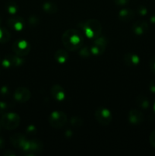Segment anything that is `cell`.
Here are the masks:
<instances>
[{
  "instance_id": "14",
  "label": "cell",
  "mask_w": 155,
  "mask_h": 156,
  "mask_svg": "<svg viewBox=\"0 0 155 156\" xmlns=\"http://www.w3.org/2000/svg\"><path fill=\"white\" fill-rule=\"evenodd\" d=\"M7 24L9 27H11L13 30L20 31L24 28V21L21 17L13 16L8 20Z\"/></svg>"
},
{
  "instance_id": "27",
  "label": "cell",
  "mask_w": 155,
  "mask_h": 156,
  "mask_svg": "<svg viewBox=\"0 0 155 156\" xmlns=\"http://www.w3.org/2000/svg\"><path fill=\"white\" fill-rule=\"evenodd\" d=\"M138 13L141 16H144L147 14V9L145 7V6H139L138 8Z\"/></svg>"
},
{
  "instance_id": "10",
  "label": "cell",
  "mask_w": 155,
  "mask_h": 156,
  "mask_svg": "<svg viewBox=\"0 0 155 156\" xmlns=\"http://www.w3.org/2000/svg\"><path fill=\"white\" fill-rule=\"evenodd\" d=\"M24 59L18 56H14V55L9 54L7 55L2 60V66L6 68L9 67H17L23 65Z\"/></svg>"
},
{
  "instance_id": "25",
  "label": "cell",
  "mask_w": 155,
  "mask_h": 156,
  "mask_svg": "<svg viewBox=\"0 0 155 156\" xmlns=\"http://www.w3.org/2000/svg\"><path fill=\"white\" fill-rule=\"evenodd\" d=\"M39 19H38L36 15H33V16H30L28 18V24H30L31 27H35V26L39 24Z\"/></svg>"
},
{
  "instance_id": "12",
  "label": "cell",
  "mask_w": 155,
  "mask_h": 156,
  "mask_svg": "<svg viewBox=\"0 0 155 156\" xmlns=\"http://www.w3.org/2000/svg\"><path fill=\"white\" fill-rule=\"evenodd\" d=\"M28 140L22 133H15L11 136V142L12 145L17 149L22 151Z\"/></svg>"
},
{
  "instance_id": "24",
  "label": "cell",
  "mask_w": 155,
  "mask_h": 156,
  "mask_svg": "<svg viewBox=\"0 0 155 156\" xmlns=\"http://www.w3.org/2000/svg\"><path fill=\"white\" fill-rule=\"evenodd\" d=\"M91 54V50H90V47H83V48L80 50V52H79V55L83 56V57H88V56H89Z\"/></svg>"
},
{
  "instance_id": "6",
  "label": "cell",
  "mask_w": 155,
  "mask_h": 156,
  "mask_svg": "<svg viewBox=\"0 0 155 156\" xmlns=\"http://www.w3.org/2000/svg\"><path fill=\"white\" fill-rule=\"evenodd\" d=\"M12 50L18 56H25L30 51V45L25 40H18L12 44Z\"/></svg>"
},
{
  "instance_id": "34",
  "label": "cell",
  "mask_w": 155,
  "mask_h": 156,
  "mask_svg": "<svg viewBox=\"0 0 155 156\" xmlns=\"http://www.w3.org/2000/svg\"><path fill=\"white\" fill-rule=\"evenodd\" d=\"M150 21L152 23V24H155V13L153 14V15L150 16Z\"/></svg>"
},
{
  "instance_id": "2",
  "label": "cell",
  "mask_w": 155,
  "mask_h": 156,
  "mask_svg": "<svg viewBox=\"0 0 155 156\" xmlns=\"http://www.w3.org/2000/svg\"><path fill=\"white\" fill-rule=\"evenodd\" d=\"M85 36L91 39L99 37L102 33V25L99 21L96 19H89L79 24Z\"/></svg>"
},
{
  "instance_id": "5",
  "label": "cell",
  "mask_w": 155,
  "mask_h": 156,
  "mask_svg": "<svg viewBox=\"0 0 155 156\" xmlns=\"http://www.w3.org/2000/svg\"><path fill=\"white\" fill-rule=\"evenodd\" d=\"M49 123L53 127L56 129L62 128L67 123V116L62 111H53L49 117Z\"/></svg>"
},
{
  "instance_id": "37",
  "label": "cell",
  "mask_w": 155,
  "mask_h": 156,
  "mask_svg": "<svg viewBox=\"0 0 155 156\" xmlns=\"http://www.w3.org/2000/svg\"><path fill=\"white\" fill-rule=\"evenodd\" d=\"M0 111H1V110H0Z\"/></svg>"
},
{
  "instance_id": "15",
  "label": "cell",
  "mask_w": 155,
  "mask_h": 156,
  "mask_svg": "<svg viewBox=\"0 0 155 156\" xmlns=\"http://www.w3.org/2000/svg\"><path fill=\"white\" fill-rule=\"evenodd\" d=\"M53 98L58 101H62L65 99V91L64 88L59 85H54L50 90Z\"/></svg>"
},
{
  "instance_id": "26",
  "label": "cell",
  "mask_w": 155,
  "mask_h": 156,
  "mask_svg": "<svg viewBox=\"0 0 155 156\" xmlns=\"http://www.w3.org/2000/svg\"><path fill=\"white\" fill-rule=\"evenodd\" d=\"M149 66H150V71L155 74V55L152 56L149 62Z\"/></svg>"
},
{
  "instance_id": "17",
  "label": "cell",
  "mask_w": 155,
  "mask_h": 156,
  "mask_svg": "<svg viewBox=\"0 0 155 156\" xmlns=\"http://www.w3.org/2000/svg\"><path fill=\"white\" fill-rule=\"evenodd\" d=\"M135 18V12L130 9H123L119 12V18L123 22H129Z\"/></svg>"
},
{
  "instance_id": "8",
  "label": "cell",
  "mask_w": 155,
  "mask_h": 156,
  "mask_svg": "<svg viewBox=\"0 0 155 156\" xmlns=\"http://www.w3.org/2000/svg\"><path fill=\"white\" fill-rule=\"evenodd\" d=\"M43 149V146L41 142L37 140H31L27 142L22 151L26 152L27 155H36L38 153H40Z\"/></svg>"
},
{
  "instance_id": "13",
  "label": "cell",
  "mask_w": 155,
  "mask_h": 156,
  "mask_svg": "<svg viewBox=\"0 0 155 156\" xmlns=\"http://www.w3.org/2000/svg\"><path fill=\"white\" fill-rule=\"evenodd\" d=\"M132 29L135 34L141 36V35L145 34L148 31L149 25L146 21H138L132 24Z\"/></svg>"
},
{
  "instance_id": "22",
  "label": "cell",
  "mask_w": 155,
  "mask_h": 156,
  "mask_svg": "<svg viewBox=\"0 0 155 156\" xmlns=\"http://www.w3.org/2000/svg\"><path fill=\"white\" fill-rule=\"evenodd\" d=\"M6 10L11 15H15L18 12V5L15 2L10 1L6 4Z\"/></svg>"
},
{
  "instance_id": "28",
  "label": "cell",
  "mask_w": 155,
  "mask_h": 156,
  "mask_svg": "<svg viewBox=\"0 0 155 156\" xmlns=\"http://www.w3.org/2000/svg\"><path fill=\"white\" fill-rule=\"evenodd\" d=\"M149 141H150V145L153 148H155V129L152 131L151 133H150V137H149Z\"/></svg>"
},
{
  "instance_id": "16",
  "label": "cell",
  "mask_w": 155,
  "mask_h": 156,
  "mask_svg": "<svg viewBox=\"0 0 155 156\" xmlns=\"http://www.w3.org/2000/svg\"><path fill=\"white\" fill-rule=\"evenodd\" d=\"M123 61L128 66H136L140 63V58L134 53H127L124 55Z\"/></svg>"
},
{
  "instance_id": "9",
  "label": "cell",
  "mask_w": 155,
  "mask_h": 156,
  "mask_svg": "<svg viewBox=\"0 0 155 156\" xmlns=\"http://www.w3.org/2000/svg\"><path fill=\"white\" fill-rule=\"evenodd\" d=\"M31 97V93L30 90L24 87H20L17 88L14 94V98L16 101L20 103H25Z\"/></svg>"
},
{
  "instance_id": "31",
  "label": "cell",
  "mask_w": 155,
  "mask_h": 156,
  "mask_svg": "<svg viewBox=\"0 0 155 156\" xmlns=\"http://www.w3.org/2000/svg\"><path fill=\"white\" fill-rule=\"evenodd\" d=\"M27 131L29 133H36V128H35V126H32L31 125V126H29L28 127H27Z\"/></svg>"
},
{
  "instance_id": "38",
  "label": "cell",
  "mask_w": 155,
  "mask_h": 156,
  "mask_svg": "<svg viewBox=\"0 0 155 156\" xmlns=\"http://www.w3.org/2000/svg\"><path fill=\"white\" fill-rule=\"evenodd\" d=\"M154 1H155V0H154Z\"/></svg>"
},
{
  "instance_id": "18",
  "label": "cell",
  "mask_w": 155,
  "mask_h": 156,
  "mask_svg": "<svg viewBox=\"0 0 155 156\" xmlns=\"http://www.w3.org/2000/svg\"><path fill=\"white\" fill-rule=\"evenodd\" d=\"M54 58L59 64H64L68 59V53L65 50H59L55 53Z\"/></svg>"
},
{
  "instance_id": "36",
  "label": "cell",
  "mask_w": 155,
  "mask_h": 156,
  "mask_svg": "<svg viewBox=\"0 0 155 156\" xmlns=\"http://www.w3.org/2000/svg\"><path fill=\"white\" fill-rule=\"evenodd\" d=\"M153 111L155 112V99L153 100Z\"/></svg>"
},
{
  "instance_id": "20",
  "label": "cell",
  "mask_w": 155,
  "mask_h": 156,
  "mask_svg": "<svg viewBox=\"0 0 155 156\" xmlns=\"http://www.w3.org/2000/svg\"><path fill=\"white\" fill-rule=\"evenodd\" d=\"M136 104L140 108L142 109H148L150 107V101L146 96L139 95L136 98Z\"/></svg>"
},
{
  "instance_id": "33",
  "label": "cell",
  "mask_w": 155,
  "mask_h": 156,
  "mask_svg": "<svg viewBox=\"0 0 155 156\" xmlns=\"http://www.w3.org/2000/svg\"><path fill=\"white\" fill-rule=\"evenodd\" d=\"M7 108V105L4 102H0V110H4Z\"/></svg>"
},
{
  "instance_id": "7",
  "label": "cell",
  "mask_w": 155,
  "mask_h": 156,
  "mask_svg": "<svg viewBox=\"0 0 155 156\" xmlns=\"http://www.w3.org/2000/svg\"><path fill=\"white\" fill-rule=\"evenodd\" d=\"M108 41L104 37H99L94 39L92 44L90 46V50L92 54L101 55L105 52Z\"/></svg>"
},
{
  "instance_id": "30",
  "label": "cell",
  "mask_w": 155,
  "mask_h": 156,
  "mask_svg": "<svg viewBox=\"0 0 155 156\" xmlns=\"http://www.w3.org/2000/svg\"><path fill=\"white\" fill-rule=\"evenodd\" d=\"M149 89L152 93H155V79H152L149 84Z\"/></svg>"
},
{
  "instance_id": "35",
  "label": "cell",
  "mask_w": 155,
  "mask_h": 156,
  "mask_svg": "<svg viewBox=\"0 0 155 156\" xmlns=\"http://www.w3.org/2000/svg\"><path fill=\"white\" fill-rule=\"evenodd\" d=\"M5 145V142L2 137H0V148H2Z\"/></svg>"
},
{
  "instance_id": "21",
  "label": "cell",
  "mask_w": 155,
  "mask_h": 156,
  "mask_svg": "<svg viewBox=\"0 0 155 156\" xmlns=\"http://www.w3.org/2000/svg\"><path fill=\"white\" fill-rule=\"evenodd\" d=\"M11 34L9 30L3 27H0V43H7L10 40Z\"/></svg>"
},
{
  "instance_id": "3",
  "label": "cell",
  "mask_w": 155,
  "mask_h": 156,
  "mask_svg": "<svg viewBox=\"0 0 155 156\" xmlns=\"http://www.w3.org/2000/svg\"><path fill=\"white\" fill-rule=\"evenodd\" d=\"M20 122H21V118L19 115L15 113H8L3 114L0 120L2 126L9 130H13L16 129L19 126Z\"/></svg>"
},
{
  "instance_id": "23",
  "label": "cell",
  "mask_w": 155,
  "mask_h": 156,
  "mask_svg": "<svg viewBox=\"0 0 155 156\" xmlns=\"http://www.w3.org/2000/svg\"><path fill=\"white\" fill-rule=\"evenodd\" d=\"M71 122V124L73 126H75V127H78V126H81L83 123V121L81 120V119L79 118L78 117H74L71 119L70 120Z\"/></svg>"
},
{
  "instance_id": "4",
  "label": "cell",
  "mask_w": 155,
  "mask_h": 156,
  "mask_svg": "<svg viewBox=\"0 0 155 156\" xmlns=\"http://www.w3.org/2000/svg\"><path fill=\"white\" fill-rule=\"evenodd\" d=\"M96 120L100 124L103 126H107L112 122V116L109 110L104 107H99L97 108L94 114Z\"/></svg>"
},
{
  "instance_id": "19",
  "label": "cell",
  "mask_w": 155,
  "mask_h": 156,
  "mask_svg": "<svg viewBox=\"0 0 155 156\" xmlns=\"http://www.w3.org/2000/svg\"><path fill=\"white\" fill-rule=\"evenodd\" d=\"M43 10L48 14H55L57 12L58 8L55 3L51 2H46L42 5Z\"/></svg>"
},
{
  "instance_id": "32",
  "label": "cell",
  "mask_w": 155,
  "mask_h": 156,
  "mask_svg": "<svg viewBox=\"0 0 155 156\" xmlns=\"http://www.w3.org/2000/svg\"><path fill=\"white\" fill-rule=\"evenodd\" d=\"M1 91L2 94H3V95H5V94L9 92V89H8L7 87L4 86L1 88V91Z\"/></svg>"
},
{
  "instance_id": "11",
  "label": "cell",
  "mask_w": 155,
  "mask_h": 156,
  "mask_svg": "<svg viewBox=\"0 0 155 156\" xmlns=\"http://www.w3.org/2000/svg\"><path fill=\"white\" fill-rule=\"evenodd\" d=\"M128 120L131 124L139 125L144 120V115L137 109H132L128 114Z\"/></svg>"
},
{
  "instance_id": "1",
  "label": "cell",
  "mask_w": 155,
  "mask_h": 156,
  "mask_svg": "<svg viewBox=\"0 0 155 156\" xmlns=\"http://www.w3.org/2000/svg\"><path fill=\"white\" fill-rule=\"evenodd\" d=\"M62 42L68 50L76 51L83 47L84 37L76 29H68L62 34Z\"/></svg>"
},
{
  "instance_id": "29",
  "label": "cell",
  "mask_w": 155,
  "mask_h": 156,
  "mask_svg": "<svg viewBox=\"0 0 155 156\" xmlns=\"http://www.w3.org/2000/svg\"><path fill=\"white\" fill-rule=\"evenodd\" d=\"M113 1L117 5L120 6H124L129 2V0H113Z\"/></svg>"
}]
</instances>
